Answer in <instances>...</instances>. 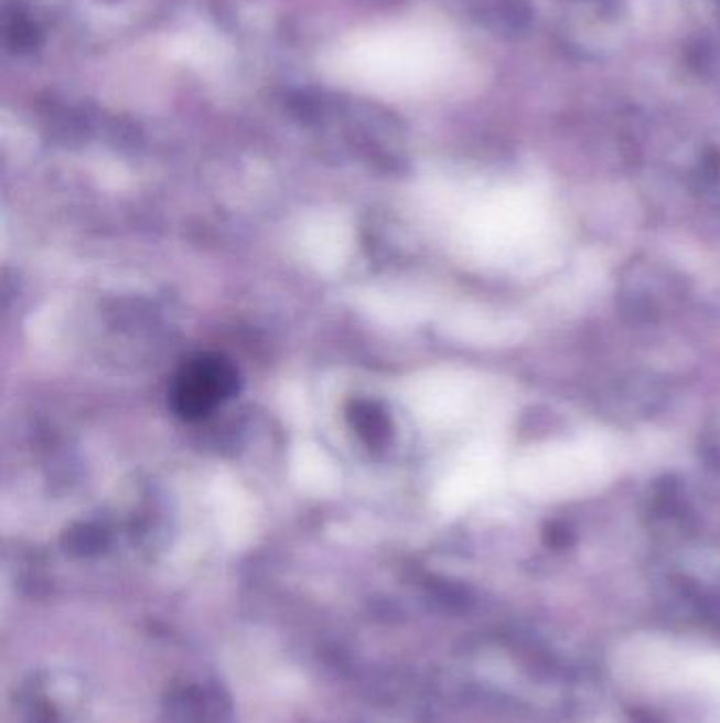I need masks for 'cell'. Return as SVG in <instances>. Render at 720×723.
Returning <instances> with one entry per match:
<instances>
[{
    "label": "cell",
    "instance_id": "1",
    "mask_svg": "<svg viewBox=\"0 0 720 723\" xmlns=\"http://www.w3.org/2000/svg\"><path fill=\"white\" fill-rule=\"evenodd\" d=\"M615 472L613 455L602 440L579 438L530 449L520 466L524 493L537 499L585 496Z\"/></svg>",
    "mask_w": 720,
    "mask_h": 723
},
{
    "label": "cell",
    "instance_id": "2",
    "mask_svg": "<svg viewBox=\"0 0 720 723\" xmlns=\"http://www.w3.org/2000/svg\"><path fill=\"white\" fill-rule=\"evenodd\" d=\"M237 387V371L218 355L191 360L175 379L174 408L186 419L209 413Z\"/></svg>",
    "mask_w": 720,
    "mask_h": 723
},
{
    "label": "cell",
    "instance_id": "3",
    "mask_svg": "<svg viewBox=\"0 0 720 723\" xmlns=\"http://www.w3.org/2000/svg\"><path fill=\"white\" fill-rule=\"evenodd\" d=\"M4 41L15 53L36 50L41 43V28L28 18L22 7H7L4 11Z\"/></svg>",
    "mask_w": 720,
    "mask_h": 723
}]
</instances>
